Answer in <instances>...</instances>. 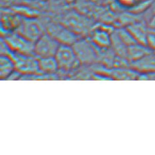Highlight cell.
<instances>
[{"label": "cell", "mask_w": 155, "mask_h": 155, "mask_svg": "<svg viewBox=\"0 0 155 155\" xmlns=\"http://www.w3.org/2000/svg\"><path fill=\"white\" fill-rule=\"evenodd\" d=\"M150 12V18L152 15H153L154 14H155V0H153L152 3H151V5L150 6V8L148 9V10L146 12Z\"/></svg>", "instance_id": "21"}, {"label": "cell", "mask_w": 155, "mask_h": 155, "mask_svg": "<svg viewBox=\"0 0 155 155\" xmlns=\"http://www.w3.org/2000/svg\"><path fill=\"white\" fill-rule=\"evenodd\" d=\"M116 32L120 39L128 47L135 44V43H138L126 27H122V28L117 29Z\"/></svg>", "instance_id": "16"}, {"label": "cell", "mask_w": 155, "mask_h": 155, "mask_svg": "<svg viewBox=\"0 0 155 155\" xmlns=\"http://www.w3.org/2000/svg\"><path fill=\"white\" fill-rule=\"evenodd\" d=\"M144 1L146 0H117V2L122 8L130 10Z\"/></svg>", "instance_id": "17"}, {"label": "cell", "mask_w": 155, "mask_h": 155, "mask_svg": "<svg viewBox=\"0 0 155 155\" xmlns=\"http://www.w3.org/2000/svg\"><path fill=\"white\" fill-rule=\"evenodd\" d=\"M15 70V63L8 55H1L0 57V76L2 79H8Z\"/></svg>", "instance_id": "13"}, {"label": "cell", "mask_w": 155, "mask_h": 155, "mask_svg": "<svg viewBox=\"0 0 155 155\" xmlns=\"http://www.w3.org/2000/svg\"><path fill=\"white\" fill-rule=\"evenodd\" d=\"M149 28L150 29H155V14L150 17L147 23Z\"/></svg>", "instance_id": "20"}, {"label": "cell", "mask_w": 155, "mask_h": 155, "mask_svg": "<svg viewBox=\"0 0 155 155\" xmlns=\"http://www.w3.org/2000/svg\"><path fill=\"white\" fill-rule=\"evenodd\" d=\"M130 65L139 73L155 72V52L152 51L140 59L130 61Z\"/></svg>", "instance_id": "10"}, {"label": "cell", "mask_w": 155, "mask_h": 155, "mask_svg": "<svg viewBox=\"0 0 155 155\" xmlns=\"http://www.w3.org/2000/svg\"><path fill=\"white\" fill-rule=\"evenodd\" d=\"M139 73L132 68V69H127L125 67H118L111 70L110 76L117 79L121 80H133L137 79Z\"/></svg>", "instance_id": "14"}, {"label": "cell", "mask_w": 155, "mask_h": 155, "mask_svg": "<svg viewBox=\"0 0 155 155\" xmlns=\"http://www.w3.org/2000/svg\"><path fill=\"white\" fill-rule=\"evenodd\" d=\"M2 38L12 51L26 55H35V43L29 41L18 32H8L4 34Z\"/></svg>", "instance_id": "2"}, {"label": "cell", "mask_w": 155, "mask_h": 155, "mask_svg": "<svg viewBox=\"0 0 155 155\" xmlns=\"http://www.w3.org/2000/svg\"><path fill=\"white\" fill-rule=\"evenodd\" d=\"M22 17L18 14L5 13L2 18V28L4 29L5 34L8 32H12V30L18 29L21 22Z\"/></svg>", "instance_id": "12"}, {"label": "cell", "mask_w": 155, "mask_h": 155, "mask_svg": "<svg viewBox=\"0 0 155 155\" xmlns=\"http://www.w3.org/2000/svg\"><path fill=\"white\" fill-rule=\"evenodd\" d=\"M152 51H153L147 45L140 44V43H135L128 47L127 58L129 60L130 62L133 61L140 59L141 57Z\"/></svg>", "instance_id": "11"}, {"label": "cell", "mask_w": 155, "mask_h": 155, "mask_svg": "<svg viewBox=\"0 0 155 155\" xmlns=\"http://www.w3.org/2000/svg\"><path fill=\"white\" fill-rule=\"evenodd\" d=\"M60 45L49 33H44L35 42L34 54L38 58L55 57Z\"/></svg>", "instance_id": "3"}, {"label": "cell", "mask_w": 155, "mask_h": 155, "mask_svg": "<svg viewBox=\"0 0 155 155\" xmlns=\"http://www.w3.org/2000/svg\"><path fill=\"white\" fill-rule=\"evenodd\" d=\"M147 46L149 47L152 51H155V30L149 29L147 39Z\"/></svg>", "instance_id": "18"}, {"label": "cell", "mask_w": 155, "mask_h": 155, "mask_svg": "<svg viewBox=\"0 0 155 155\" xmlns=\"http://www.w3.org/2000/svg\"><path fill=\"white\" fill-rule=\"evenodd\" d=\"M137 79H139V80H153V81H155V72L139 73Z\"/></svg>", "instance_id": "19"}, {"label": "cell", "mask_w": 155, "mask_h": 155, "mask_svg": "<svg viewBox=\"0 0 155 155\" xmlns=\"http://www.w3.org/2000/svg\"><path fill=\"white\" fill-rule=\"evenodd\" d=\"M125 27L138 43L147 45V36L149 32L147 23L144 21H135Z\"/></svg>", "instance_id": "9"}, {"label": "cell", "mask_w": 155, "mask_h": 155, "mask_svg": "<svg viewBox=\"0 0 155 155\" xmlns=\"http://www.w3.org/2000/svg\"><path fill=\"white\" fill-rule=\"evenodd\" d=\"M39 69L41 73H53L59 69L55 57L38 58Z\"/></svg>", "instance_id": "15"}, {"label": "cell", "mask_w": 155, "mask_h": 155, "mask_svg": "<svg viewBox=\"0 0 155 155\" xmlns=\"http://www.w3.org/2000/svg\"><path fill=\"white\" fill-rule=\"evenodd\" d=\"M1 55H8L11 57L15 63V69L19 73L24 74H39L41 73L39 69L38 57L12 51L2 38Z\"/></svg>", "instance_id": "1"}, {"label": "cell", "mask_w": 155, "mask_h": 155, "mask_svg": "<svg viewBox=\"0 0 155 155\" xmlns=\"http://www.w3.org/2000/svg\"><path fill=\"white\" fill-rule=\"evenodd\" d=\"M154 52H155V51H154Z\"/></svg>", "instance_id": "22"}, {"label": "cell", "mask_w": 155, "mask_h": 155, "mask_svg": "<svg viewBox=\"0 0 155 155\" xmlns=\"http://www.w3.org/2000/svg\"><path fill=\"white\" fill-rule=\"evenodd\" d=\"M48 33L56 39L61 44L73 45L79 39L77 35L71 30L57 23L49 25L48 28Z\"/></svg>", "instance_id": "6"}, {"label": "cell", "mask_w": 155, "mask_h": 155, "mask_svg": "<svg viewBox=\"0 0 155 155\" xmlns=\"http://www.w3.org/2000/svg\"><path fill=\"white\" fill-rule=\"evenodd\" d=\"M15 31L34 43L44 33L39 23L33 18H23Z\"/></svg>", "instance_id": "4"}, {"label": "cell", "mask_w": 155, "mask_h": 155, "mask_svg": "<svg viewBox=\"0 0 155 155\" xmlns=\"http://www.w3.org/2000/svg\"><path fill=\"white\" fill-rule=\"evenodd\" d=\"M59 68L69 69L79 61L72 45L61 44L55 55Z\"/></svg>", "instance_id": "5"}, {"label": "cell", "mask_w": 155, "mask_h": 155, "mask_svg": "<svg viewBox=\"0 0 155 155\" xmlns=\"http://www.w3.org/2000/svg\"><path fill=\"white\" fill-rule=\"evenodd\" d=\"M114 31L112 27L108 25L99 26L93 30L91 41L93 45L101 49H107L111 45V35Z\"/></svg>", "instance_id": "8"}, {"label": "cell", "mask_w": 155, "mask_h": 155, "mask_svg": "<svg viewBox=\"0 0 155 155\" xmlns=\"http://www.w3.org/2000/svg\"><path fill=\"white\" fill-rule=\"evenodd\" d=\"M92 41L87 39H79L72 45L76 56L79 61L84 63L93 62L96 59L95 49Z\"/></svg>", "instance_id": "7"}]
</instances>
